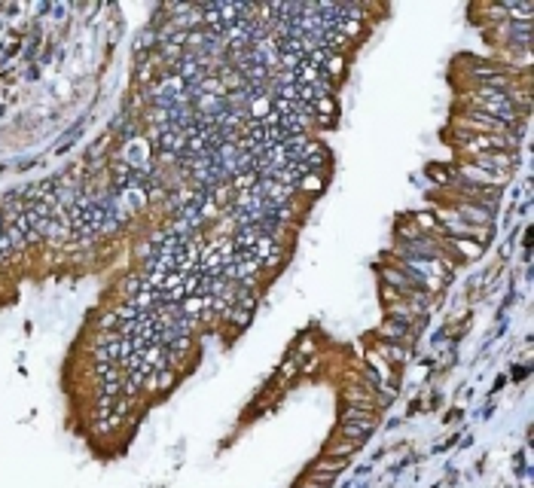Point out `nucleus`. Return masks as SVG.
<instances>
[{
    "mask_svg": "<svg viewBox=\"0 0 534 488\" xmlns=\"http://www.w3.org/2000/svg\"><path fill=\"white\" fill-rule=\"evenodd\" d=\"M345 403H348V406H363V409L375 412V400H373L370 388H348L345 391Z\"/></svg>",
    "mask_w": 534,
    "mask_h": 488,
    "instance_id": "nucleus-9",
    "label": "nucleus"
},
{
    "mask_svg": "<svg viewBox=\"0 0 534 488\" xmlns=\"http://www.w3.org/2000/svg\"><path fill=\"white\" fill-rule=\"evenodd\" d=\"M357 445L361 443H352V440H345V443H333L330 449H327V458H342V461H348L357 452Z\"/></svg>",
    "mask_w": 534,
    "mask_h": 488,
    "instance_id": "nucleus-10",
    "label": "nucleus"
},
{
    "mask_svg": "<svg viewBox=\"0 0 534 488\" xmlns=\"http://www.w3.org/2000/svg\"><path fill=\"white\" fill-rule=\"evenodd\" d=\"M296 488H321V485H315V482H312V479H303V482H299Z\"/></svg>",
    "mask_w": 534,
    "mask_h": 488,
    "instance_id": "nucleus-18",
    "label": "nucleus"
},
{
    "mask_svg": "<svg viewBox=\"0 0 534 488\" xmlns=\"http://www.w3.org/2000/svg\"><path fill=\"white\" fill-rule=\"evenodd\" d=\"M458 217H461V220H470V226L489 223V211L482 205H473V201H461V205H458Z\"/></svg>",
    "mask_w": 534,
    "mask_h": 488,
    "instance_id": "nucleus-7",
    "label": "nucleus"
},
{
    "mask_svg": "<svg viewBox=\"0 0 534 488\" xmlns=\"http://www.w3.org/2000/svg\"><path fill=\"white\" fill-rule=\"evenodd\" d=\"M312 470H321V473H333V476H336L339 470H345V461H342V458H321Z\"/></svg>",
    "mask_w": 534,
    "mask_h": 488,
    "instance_id": "nucleus-13",
    "label": "nucleus"
},
{
    "mask_svg": "<svg viewBox=\"0 0 534 488\" xmlns=\"http://www.w3.org/2000/svg\"><path fill=\"white\" fill-rule=\"evenodd\" d=\"M470 101H473V104H477V110H479V113H489V116H495V120L507 122V125H510V122L516 120L513 98L507 95V92H500V89L479 86V89L470 95Z\"/></svg>",
    "mask_w": 534,
    "mask_h": 488,
    "instance_id": "nucleus-1",
    "label": "nucleus"
},
{
    "mask_svg": "<svg viewBox=\"0 0 534 488\" xmlns=\"http://www.w3.org/2000/svg\"><path fill=\"white\" fill-rule=\"evenodd\" d=\"M461 180L464 183H473V187H504L510 180L507 171H491V168H479L473 162L461 165Z\"/></svg>",
    "mask_w": 534,
    "mask_h": 488,
    "instance_id": "nucleus-2",
    "label": "nucleus"
},
{
    "mask_svg": "<svg viewBox=\"0 0 534 488\" xmlns=\"http://www.w3.org/2000/svg\"><path fill=\"white\" fill-rule=\"evenodd\" d=\"M455 244H458V250H461V254H467V257H479V254H482V247H477V244H473V241L458 238Z\"/></svg>",
    "mask_w": 534,
    "mask_h": 488,
    "instance_id": "nucleus-15",
    "label": "nucleus"
},
{
    "mask_svg": "<svg viewBox=\"0 0 534 488\" xmlns=\"http://www.w3.org/2000/svg\"><path fill=\"white\" fill-rule=\"evenodd\" d=\"M308 479H312L315 485H330V482H333V473H321V470H312V473H308Z\"/></svg>",
    "mask_w": 534,
    "mask_h": 488,
    "instance_id": "nucleus-17",
    "label": "nucleus"
},
{
    "mask_svg": "<svg viewBox=\"0 0 534 488\" xmlns=\"http://www.w3.org/2000/svg\"><path fill=\"white\" fill-rule=\"evenodd\" d=\"M122 422H125L122 415H113V412H110V415H101V418H95V422H92V427H95L98 433H113V431H116V427H120Z\"/></svg>",
    "mask_w": 534,
    "mask_h": 488,
    "instance_id": "nucleus-11",
    "label": "nucleus"
},
{
    "mask_svg": "<svg viewBox=\"0 0 534 488\" xmlns=\"http://www.w3.org/2000/svg\"><path fill=\"white\" fill-rule=\"evenodd\" d=\"M95 375H98V382L101 385H122L125 382V369L120 364H98Z\"/></svg>",
    "mask_w": 534,
    "mask_h": 488,
    "instance_id": "nucleus-8",
    "label": "nucleus"
},
{
    "mask_svg": "<svg viewBox=\"0 0 534 488\" xmlns=\"http://www.w3.org/2000/svg\"><path fill=\"white\" fill-rule=\"evenodd\" d=\"M174 382H178V373H174V366H159V369H153V375H150L147 388H150V391H168Z\"/></svg>",
    "mask_w": 534,
    "mask_h": 488,
    "instance_id": "nucleus-6",
    "label": "nucleus"
},
{
    "mask_svg": "<svg viewBox=\"0 0 534 488\" xmlns=\"http://www.w3.org/2000/svg\"><path fill=\"white\" fill-rule=\"evenodd\" d=\"M375 431V418H366V422H342L339 424V436H345V440L352 443H361V436L373 433Z\"/></svg>",
    "mask_w": 534,
    "mask_h": 488,
    "instance_id": "nucleus-5",
    "label": "nucleus"
},
{
    "mask_svg": "<svg viewBox=\"0 0 534 488\" xmlns=\"http://www.w3.org/2000/svg\"><path fill=\"white\" fill-rule=\"evenodd\" d=\"M461 144H467V150L477 153H507L510 150V138L507 134H464Z\"/></svg>",
    "mask_w": 534,
    "mask_h": 488,
    "instance_id": "nucleus-3",
    "label": "nucleus"
},
{
    "mask_svg": "<svg viewBox=\"0 0 534 488\" xmlns=\"http://www.w3.org/2000/svg\"><path fill=\"white\" fill-rule=\"evenodd\" d=\"M299 187L303 189H321V178H318V171H308L303 180H299Z\"/></svg>",
    "mask_w": 534,
    "mask_h": 488,
    "instance_id": "nucleus-16",
    "label": "nucleus"
},
{
    "mask_svg": "<svg viewBox=\"0 0 534 488\" xmlns=\"http://www.w3.org/2000/svg\"><path fill=\"white\" fill-rule=\"evenodd\" d=\"M461 125H467V129H477L473 134H504L507 129H510L507 122H500V120H495V116H489V113H479V110L467 113V120H461Z\"/></svg>",
    "mask_w": 534,
    "mask_h": 488,
    "instance_id": "nucleus-4",
    "label": "nucleus"
},
{
    "mask_svg": "<svg viewBox=\"0 0 534 488\" xmlns=\"http://www.w3.org/2000/svg\"><path fill=\"white\" fill-rule=\"evenodd\" d=\"M382 333L388 336V339H406V324H397V321H388V324H382Z\"/></svg>",
    "mask_w": 534,
    "mask_h": 488,
    "instance_id": "nucleus-14",
    "label": "nucleus"
},
{
    "mask_svg": "<svg viewBox=\"0 0 534 488\" xmlns=\"http://www.w3.org/2000/svg\"><path fill=\"white\" fill-rule=\"evenodd\" d=\"M366 418H375V412L363 409V406H345L342 409V422H366Z\"/></svg>",
    "mask_w": 534,
    "mask_h": 488,
    "instance_id": "nucleus-12",
    "label": "nucleus"
}]
</instances>
